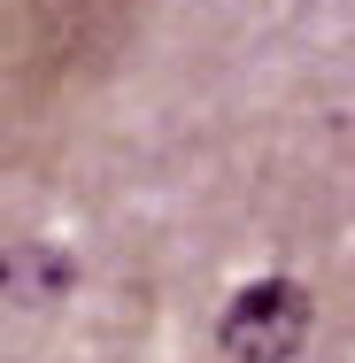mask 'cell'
I'll list each match as a JSON object with an SVG mask.
<instances>
[{"mask_svg":"<svg viewBox=\"0 0 355 363\" xmlns=\"http://www.w3.org/2000/svg\"><path fill=\"white\" fill-rule=\"evenodd\" d=\"M309 325H317V309H309V286L301 279H255L224 309L216 348L232 363H293L309 348Z\"/></svg>","mask_w":355,"mask_h":363,"instance_id":"1","label":"cell"}]
</instances>
